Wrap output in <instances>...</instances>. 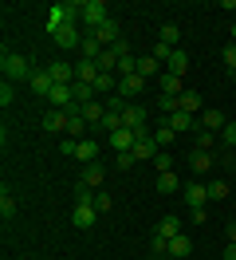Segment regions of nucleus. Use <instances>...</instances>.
<instances>
[{"label": "nucleus", "mask_w": 236, "mask_h": 260, "mask_svg": "<svg viewBox=\"0 0 236 260\" xmlns=\"http://www.w3.org/2000/svg\"><path fill=\"white\" fill-rule=\"evenodd\" d=\"M232 83H236V71H232Z\"/></svg>", "instance_id": "51"}, {"label": "nucleus", "mask_w": 236, "mask_h": 260, "mask_svg": "<svg viewBox=\"0 0 236 260\" xmlns=\"http://www.w3.org/2000/svg\"><path fill=\"white\" fill-rule=\"evenodd\" d=\"M98 126H103V130H110V134H114V130H122V111H107Z\"/></svg>", "instance_id": "30"}, {"label": "nucleus", "mask_w": 236, "mask_h": 260, "mask_svg": "<svg viewBox=\"0 0 236 260\" xmlns=\"http://www.w3.org/2000/svg\"><path fill=\"white\" fill-rule=\"evenodd\" d=\"M173 138H177V134H173V126H170V122H161V126L154 130V142H157V146H170Z\"/></svg>", "instance_id": "31"}, {"label": "nucleus", "mask_w": 236, "mask_h": 260, "mask_svg": "<svg viewBox=\"0 0 236 260\" xmlns=\"http://www.w3.org/2000/svg\"><path fill=\"white\" fill-rule=\"evenodd\" d=\"M59 150L67 154V158L83 162V166L98 162V142H94V138H67V142H59Z\"/></svg>", "instance_id": "1"}, {"label": "nucleus", "mask_w": 236, "mask_h": 260, "mask_svg": "<svg viewBox=\"0 0 236 260\" xmlns=\"http://www.w3.org/2000/svg\"><path fill=\"white\" fill-rule=\"evenodd\" d=\"M79 51H83V59H98V55H103L107 48H103V44H98V40L91 36V40H83V48H79Z\"/></svg>", "instance_id": "29"}, {"label": "nucleus", "mask_w": 236, "mask_h": 260, "mask_svg": "<svg viewBox=\"0 0 236 260\" xmlns=\"http://www.w3.org/2000/svg\"><path fill=\"white\" fill-rule=\"evenodd\" d=\"M189 252H193V241H189L185 233H177L170 241V256H189Z\"/></svg>", "instance_id": "23"}, {"label": "nucleus", "mask_w": 236, "mask_h": 260, "mask_svg": "<svg viewBox=\"0 0 236 260\" xmlns=\"http://www.w3.org/2000/svg\"><path fill=\"white\" fill-rule=\"evenodd\" d=\"M98 75H103V71H98V63H94V59H79V63H75V79H79V83H94Z\"/></svg>", "instance_id": "15"}, {"label": "nucleus", "mask_w": 236, "mask_h": 260, "mask_svg": "<svg viewBox=\"0 0 236 260\" xmlns=\"http://www.w3.org/2000/svg\"><path fill=\"white\" fill-rule=\"evenodd\" d=\"M181 193H185V205H189V209H205V201H209V185L193 181V185H185Z\"/></svg>", "instance_id": "7"}, {"label": "nucleus", "mask_w": 236, "mask_h": 260, "mask_svg": "<svg viewBox=\"0 0 236 260\" xmlns=\"http://www.w3.org/2000/svg\"><path fill=\"white\" fill-rule=\"evenodd\" d=\"M75 205H94V193H91L87 181H79V185H75Z\"/></svg>", "instance_id": "33"}, {"label": "nucleus", "mask_w": 236, "mask_h": 260, "mask_svg": "<svg viewBox=\"0 0 236 260\" xmlns=\"http://www.w3.org/2000/svg\"><path fill=\"white\" fill-rule=\"evenodd\" d=\"M224 63H228V71H236V44L224 48Z\"/></svg>", "instance_id": "43"}, {"label": "nucleus", "mask_w": 236, "mask_h": 260, "mask_svg": "<svg viewBox=\"0 0 236 260\" xmlns=\"http://www.w3.org/2000/svg\"><path fill=\"white\" fill-rule=\"evenodd\" d=\"M165 122H170V126H173V134H185V130H193V126H197V114H185V111H173L170 118H165Z\"/></svg>", "instance_id": "14"}, {"label": "nucleus", "mask_w": 236, "mask_h": 260, "mask_svg": "<svg viewBox=\"0 0 236 260\" xmlns=\"http://www.w3.org/2000/svg\"><path fill=\"white\" fill-rule=\"evenodd\" d=\"M118 71H122V75H134V71H138V59H134V55L118 59Z\"/></svg>", "instance_id": "39"}, {"label": "nucleus", "mask_w": 236, "mask_h": 260, "mask_svg": "<svg viewBox=\"0 0 236 260\" xmlns=\"http://www.w3.org/2000/svg\"><path fill=\"white\" fill-rule=\"evenodd\" d=\"M173 111H177V99H165V95H161V114H165V118H170Z\"/></svg>", "instance_id": "45"}, {"label": "nucleus", "mask_w": 236, "mask_h": 260, "mask_svg": "<svg viewBox=\"0 0 236 260\" xmlns=\"http://www.w3.org/2000/svg\"><path fill=\"white\" fill-rule=\"evenodd\" d=\"M220 138H224V146H236V122H224Z\"/></svg>", "instance_id": "40"}, {"label": "nucleus", "mask_w": 236, "mask_h": 260, "mask_svg": "<svg viewBox=\"0 0 236 260\" xmlns=\"http://www.w3.org/2000/svg\"><path fill=\"white\" fill-rule=\"evenodd\" d=\"M177 40H181V28H177V24H161V44H177Z\"/></svg>", "instance_id": "35"}, {"label": "nucleus", "mask_w": 236, "mask_h": 260, "mask_svg": "<svg viewBox=\"0 0 236 260\" xmlns=\"http://www.w3.org/2000/svg\"><path fill=\"white\" fill-rule=\"evenodd\" d=\"M110 205H114V201H110V197L103 193V189H98V193H94V213L103 217V213H110Z\"/></svg>", "instance_id": "38"}, {"label": "nucleus", "mask_w": 236, "mask_h": 260, "mask_svg": "<svg viewBox=\"0 0 236 260\" xmlns=\"http://www.w3.org/2000/svg\"><path fill=\"white\" fill-rule=\"evenodd\" d=\"M94 40H98L103 48H114V44L122 40V28H118V20H107L103 28H94Z\"/></svg>", "instance_id": "6"}, {"label": "nucleus", "mask_w": 236, "mask_h": 260, "mask_svg": "<svg viewBox=\"0 0 236 260\" xmlns=\"http://www.w3.org/2000/svg\"><path fill=\"white\" fill-rule=\"evenodd\" d=\"M83 130H87V118H83V114H67V134H83Z\"/></svg>", "instance_id": "36"}, {"label": "nucleus", "mask_w": 236, "mask_h": 260, "mask_svg": "<svg viewBox=\"0 0 236 260\" xmlns=\"http://www.w3.org/2000/svg\"><path fill=\"white\" fill-rule=\"evenodd\" d=\"M134 162H138V158H134V150H126V154H118V162H114V166H118V170H130Z\"/></svg>", "instance_id": "41"}, {"label": "nucleus", "mask_w": 236, "mask_h": 260, "mask_svg": "<svg viewBox=\"0 0 236 260\" xmlns=\"http://www.w3.org/2000/svg\"><path fill=\"white\" fill-rule=\"evenodd\" d=\"M165 71H170V75H177V79H181V75H185L189 71V55L181 48H173V55H170V63H165Z\"/></svg>", "instance_id": "16"}, {"label": "nucleus", "mask_w": 236, "mask_h": 260, "mask_svg": "<svg viewBox=\"0 0 236 260\" xmlns=\"http://www.w3.org/2000/svg\"><path fill=\"white\" fill-rule=\"evenodd\" d=\"M150 260H161V256H150Z\"/></svg>", "instance_id": "50"}, {"label": "nucleus", "mask_w": 236, "mask_h": 260, "mask_svg": "<svg viewBox=\"0 0 236 260\" xmlns=\"http://www.w3.org/2000/svg\"><path fill=\"white\" fill-rule=\"evenodd\" d=\"M110 51H114L118 59H126V55H130V44H126V40H118V44H114V48H110Z\"/></svg>", "instance_id": "46"}, {"label": "nucleus", "mask_w": 236, "mask_h": 260, "mask_svg": "<svg viewBox=\"0 0 236 260\" xmlns=\"http://www.w3.org/2000/svg\"><path fill=\"white\" fill-rule=\"evenodd\" d=\"M161 71H165V63H157L154 55H142L138 59V75L142 79H154V75H161Z\"/></svg>", "instance_id": "18"}, {"label": "nucleus", "mask_w": 236, "mask_h": 260, "mask_svg": "<svg viewBox=\"0 0 236 260\" xmlns=\"http://www.w3.org/2000/svg\"><path fill=\"white\" fill-rule=\"evenodd\" d=\"M228 197V181H209V201H224Z\"/></svg>", "instance_id": "34"}, {"label": "nucleus", "mask_w": 236, "mask_h": 260, "mask_svg": "<svg viewBox=\"0 0 236 260\" xmlns=\"http://www.w3.org/2000/svg\"><path fill=\"white\" fill-rule=\"evenodd\" d=\"M201 130H224V114L209 107V111L201 114Z\"/></svg>", "instance_id": "24"}, {"label": "nucleus", "mask_w": 236, "mask_h": 260, "mask_svg": "<svg viewBox=\"0 0 236 260\" xmlns=\"http://www.w3.org/2000/svg\"><path fill=\"white\" fill-rule=\"evenodd\" d=\"M134 142H138V134H134L130 126H122V130H114V134H110V146L118 150V154H126V150H134Z\"/></svg>", "instance_id": "10"}, {"label": "nucleus", "mask_w": 236, "mask_h": 260, "mask_svg": "<svg viewBox=\"0 0 236 260\" xmlns=\"http://www.w3.org/2000/svg\"><path fill=\"white\" fill-rule=\"evenodd\" d=\"M12 83H8V79H4V83H0V103H4V107H8V103H12Z\"/></svg>", "instance_id": "42"}, {"label": "nucleus", "mask_w": 236, "mask_h": 260, "mask_svg": "<svg viewBox=\"0 0 236 260\" xmlns=\"http://www.w3.org/2000/svg\"><path fill=\"white\" fill-rule=\"evenodd\" d=\"M232 44H236V24H232Z\"/></svg>", "instance_id": "49"}, {"label": "nucleus", "mask_w": 236, "mask_h": 260, "mask_svg": "<svg viewBox=\"0 0 236 260\" xmlns=\"http://www.w3.org/2000/svg\"><path fill=\"white\" fill-rule=\"evenodd\" d=\"M28 83H31V91H36V95H44V99L51 95V87H55V83H51V75H47V71H36V75H31Z\"/></svg>", "instance_id": "21"}, {"label": "nucleus", "mask_w": 236, "mask_h": 260, "mask_svg": "<svg viewBox=\"0 0 236 260\" xmlns=\"http://www.w3.org/2000/svg\"><path fill=\"white\" fill-rule=\"evenodd\" d=\"M157 154H161V146L154 142V134L138 130V142H134V158H138V162H146V158H157Z\"/></svg>", "instance_id": "4"}, {"label": "nucleus", "mask_w": 236, "mask_h": 260, "mask_svg": "<svg viewBox=\"0 0 236 260\" xmlns=\"http://www.w3.org/2000/svg\"><path fill=\"white\" fill-rule=\"evenodd\" d=\"M110 91H118V79L114 75H98L94 79V95H110Z\"/></svg>", "instance_id": "28"}, {"label": "nucleus", "mask_w": 236, "mask_h": 260, "mask_svg": "<svg viewBox=\"0 0 236 260\" xmlns=\"http://www.w3.org/2000/svg\"><path fill=\"white\" fill-rule=\"evenodd\" d=\"M94 205H75V213H71V221H75V229H91L94 225Z\"/></svg>", "instance_id": "17"}, {"label": "nucleus", "mask_w": 236, "mask_h": 260, "mask_svg": "<svg viewBox=\"0 0 236 260\" xmlns=\"http://www.w3.org/2000/svg\"><path fill=\"white\" fill-rule=\"evenodd\" d=\"M0 217H4V221H8V217H16V197L8 193V185L0 189Z\"/></svg>", "instance_id": "26"}, {"label": "nucleus", "mask_w": 236, "mask_h": 260, "mask_svg": "<svg viewBox=\"0 0 236 260\" xmlns=\"http://www.w3.org/2000/svg\"><path fill=\"white\" fill-rule=\"evenodd\" d=\"M193 150H205V154H209V150H213V130H197V146Z\"/></svg>", "instance_id": "37"}, {"label": "nucleus", "mask_w": 236, "mask_h": 260, "mask_svg": "<svg viewBox=\"0 0 236 260\" xmlns=\"http://www.w3.org/2000/svg\"><path fill=\"white\" fill-rule=\"evenodd\" d=\"M224 260H236V241H228V244H224Z\"/></svg>", "instance_id": "47"}, {"label": "nucleus", "mask_w": 236, "mask_h": 260, "mask_svg": "<svg viewBox=\"0 0 236 260\" xmlns=\"http://www.w3.org/2000/svg\"><path fill=\"white\" fill-rule=\"evenodd\" d=\"M51 40H55V48H83V40H79V32H75V24H67V28H59V32H51Z\"/></svg>", "instance_id": "8"}, {"label": "nucleus", "mask_w": 236, "mask_h": 260, "mask_svg": "<svg viewBox=\"0 0 236 260\" xmlns=\"http://www.w3.org/2000/svg\"><path fill=\"white\" fill-rule=\"evenodd\" d=\"M103 178H107V166L91 162V166H83V178H79V181H87L91 189H103Z\"/></svg>", "instance_id": "13"}, {"label": "nucleus", "mask_w": 236, "mask_h": 260, "mask_svg": "<svg viewBox=\"0 0 236 260\" xmlns=\"http://www.w3.org/2000/svg\"><path fill=\"white\" fill-rule=\"evenodd\" d=\"M177 111H185V114H197V111H201V95H197V91H185V95L177 99Z\"/></svg>", "instance_id": "22"}, {"label": "nucleus", "mask_w": 236, "mask_h": 260, "mask_svg": "<svg viewBox=\"0 0 236 260\" xmlns=\"http://www.w3.org/2000/svg\"><path fill=\"white\" fill-rule=\"evenodd\" d=\"M47 75H51V83H63V87H67V83H75V67L63 63V59H55V63L47 67Z\"/></svg>", "instance_id": "12"}, {"label": "nucleus", "mask_w": 236, "mask_h": 260, "mask_svg": "<svg viewBox=\"0 0 236 260\" xmlns=\"http://www.w3.org/2000/svg\"><path fill=\"white\" fill-rule=\"evenodd\" d=\"M157 83H161V95H165V99H181V95H185L181 79H177V75H170V71H161V75H157Z\"/></svg>", "instance_id": "11"}, {"label": "nucleus", "mask_w": 236, "mask_h": 260, "mask_svg": "<svg viewBox=\"0 0 236 260\" xmlns=\"http://www.w3.org/2000/svg\"><path fill=\"white\" fill-rule=\"evenodd\" d=\"M79 8H83V24H91V28H103V24L110 20V12H107L103 0H79Z\"/></svg>", "instance_id": "3"}, {"label": "nucleus", "mask_w": 236, "mask_h": 260, "mask_svg": "<svg viewBox=\"0 0 236 260\" xmlns=\"http://www.w3.org/2000/svg\"><path fill=\"white\" fill-rule=\"evenodd\" d=\"M177 233H181V221H177V217H165V221L157 225V237H165V241H173Z\"/></svg>", "instance_id": "27"}, {"label": "nucleus", "mask_w": 236, "mask_h": 260, "mask_svg": "<svg viewBox=\"0 0 236 260\" xmlns=\"http://www.w3.org/2000/svg\"><path fill=\"white\" fill-rule=\"evenodd\" d=\"M154 166H157V174H165V170H170V154H157V158H154Z\"/></svg>", "instance_id": "44"}, {"label": "nucleus", "mask_w": 236, "mask_h": 260, "mask_svg": "<svg viewBox=\"0 0 236 260\" xmlns=\"http://www.w3.org/2000/svg\"><path fill=\"white\" fill-rule=\"evenodd\" d=\"M228 241H236V225H228Z\"/></svg>", "instance_id": "48"}, {"label": "nucleus", "mask_w": 236, "mask_h": 260, "mask_svg": "<svg viewBox=\"0 0 236 260\" xmlns=\"http://www.w3.org/2000/svg\"><path fill=\"white\" fill-rule=\"evenodd\" d=\"M122 126H130L134 134H138V130H146V111H142L138 103H130V107L122 111Z\"/></svg>", "instance_id": "9"}, {"label": "nucleus", "mask_w": 236, "mask_h": 260, "mask_svg": "<svg viewBox=\"0 0 236 260\" xmlns=\"http://www.w3.org/2000/svg\"><path fill=\"white\" fill-rule=\"evenodd\" d=\"M44 130H51V134H59V130H67V114L51 107V111L44 114Z\"/></svg>", "instance_id": "19"}, {"label": "nucleus", "mask_w": 236, "mask_h": 260, "mask_svg": "<svg viewBox=\"0 0 236 260\" xmlns=\"http://www.w3.org/2000/svg\"><path fill=\"white\" fill-rule=\"evenodd\" d=\"M193 170H197V174L213 170V154H205V150H193Z\"/></svg>", "instance_id": "32"}, {"label": "nucleus", "mask_w": 236, "mask_h": 260, "mask_svg": "<svg viewBox=\"0 0 236 260\" xmlns=\"http://www.w3.org/2000/svg\"><path fill=\"white\" fill-rule=\"evenodd\" d=\"M0 67H4V79H8V83H12V79H31V75H36V71L28 67V59H24V55H16V51H4Z\"/></svg>", "instance_id": "2"}, {"label": "nucleus", "mask_w": 236, "mask_h": 260, "mask_svg": "<svg viewBox=\"0 0 236 260\" xmlns=\"http://www.w3.org/2000/svg\"><path fill=\"white\" fill-rule=\"evenodd\" d=\"M177 189H181V181H177V174H173V170H165V174H157V193H177Z\"/></svg>", "instance_id": "20"}, {"label": "nucleus", "mask_w": 236, "mask_h": 260, "mask_svg": "<svg viewBox=\"0 0 236 260\" xmlns=\"http://www.w3.org/2000/svg\"><path fill=\"white\" fill-rule=\"evenodd\" d=\"M142 87H146V79H142L138 71H134V75H118V95L122 99H138Z\"/></svg>", "instance_id": "5"}, {"label": "nucleus", "mask_w": 236, "mask_h": 260, "mask_svg": "<svg viewBox=\"0 0 236 260\" xmlns=\"http://www.w3.org/2000/svg\"><path fill=\"white\" fill-rule=\"evenodd\" d=\"M94 63H98V71H103V75H114V71H118V55L107 48L103 55H98V59H94Z\"/></svg>", "instance_id": "25"}]
</instances>
